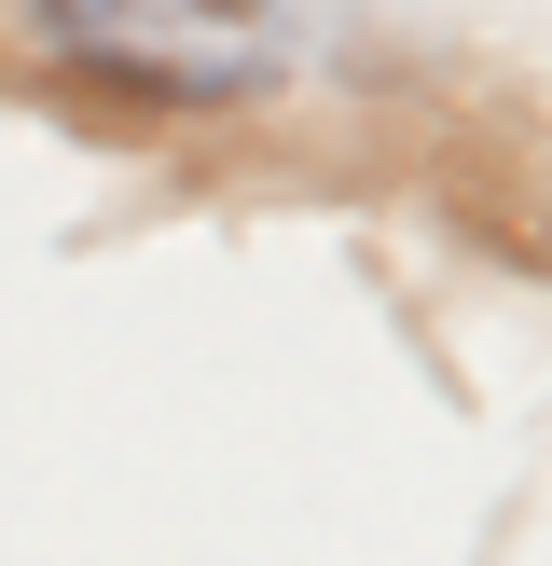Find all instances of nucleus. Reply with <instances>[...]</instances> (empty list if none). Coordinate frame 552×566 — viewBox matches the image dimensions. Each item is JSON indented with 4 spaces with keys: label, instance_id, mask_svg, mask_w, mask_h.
Listing matches in <instances>:
<instances>
[{
    "label": "nucleus",
    "instance_id": "nucleus-1",
    "mask_svg": "<svg viewBox=\"0 0 552 566\" xmlns=\"http://www.w3.org/2000/svg\"><path fill=\"white\" fill-rule=\"evenodd\" d=\"M28 14L152 97H248L290 70V0H28Z\"/></svg>",
    "mask_w": 552,
    "mask_h": 566
}]
</instances>
